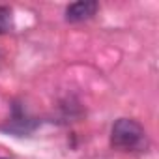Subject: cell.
Listing matches in <instances>:
<instances>
[{
  "label": "cell",
  "mask_w": 159,
  "mask_h": 159,
  "mask_svg": "<svg viewBox=\"0 0 159 159\" xmlns=\"http://www.w3.org/2000/svg\"><path fill=\"white\" fill-rule=\"evenodd\" d=\"M111 146L120 152H142L148 148V135L137 120L118 118L111 129Z\"/></svg>",
  "instance_id": "1"
},
{
  "label": "cell",
  "mask_w": 159,
  "mask_h": 159,
  "mask_svg": "<svg viewBox=\"0 0 159 159\" xmlns=\"http://www.w3.org/2000/svg\"><path fill=\"white\" fill-rule=\"evenodd\" d=\"M99 10V4L96 0H79L66 8V21L67 23H83L92 19Z\"/></svg>",
  "instance_id": "2"
},
{
  "label": "cell",
  "mask_w": 159,
  "mask_h": 159,
  "mask_svg": "<svg viewBox=\"0 0 159 159\" xmlns=\"http://www.w3.org/2000/svg\"><path fill=\"white\" fill-rule=\"evenodd\" d=\"M13 30V17L8 6H0V36Z\"/></svg>",
  "instance_id": "3"
},
{
  "label": "cell",
  "mask_w": 159,
  "mask_h": 159,
  "mask_svg": "<svg viewBox=\"0 0 159 159\" xmlns=\"http://www.w3.org/2000/svg\"><path fill=\"white\" fill-rule=\"evenodd\" d=\"M0 159H6V157H0Z\"/></svg>",
  "instance_id": "4"
}]
</instances>
